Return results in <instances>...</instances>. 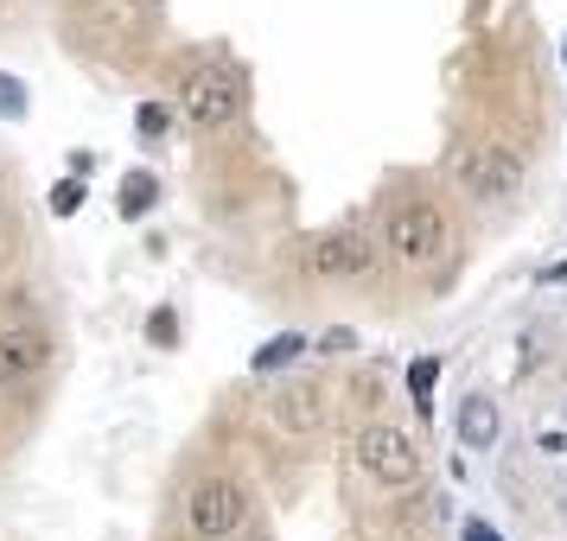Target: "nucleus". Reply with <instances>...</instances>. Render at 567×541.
Instances as JSON below:
<instances>
[{
    "label": "nucleus",
    "instance_id": "obj_3",
    "mask_svg": "<svg viewBox=\"0 0 567 541\" xmlns=\"http://www.w3.org/2000/svg\"><path fill=\"white\" fill-rule=\"evenodd\" d=\"M236 108H243V77L230 64H198L185 77V122L192 128H224Z\"/></svg>",
    "mask_w": 567,
    "mask_h": 541
},
{
    "label": "nucleus",
    "instance_id": "obj_12",
    "mask_svg": "<svg viewBox=\"0 0 567 541\" xmlns=\"http://www.w3.org/2000/svg\"><path fill=\"white\" fill-rule=\"evenodd\" d=\"M434 383H440V363H434V357L409 363V395H414V408H427V395H434Z\"/></svg>",
    "mask_w": 567,
    "mask_h": 541
},
{
    "label": "nucleus",
    "instance_id": "obj_15",
    "mask_svg": "<svg viewBox=\"0 0 567 541\" xmlns=\"http://www.w3.org/2000/svg\"><path fill=\"white\" fill-rule=\"evenodd\" d=\"M134 128L147 134V141H159V134H166V108H159V103H141V108H134Z\"/></svg>",
    "mask_w": 567,
    "mask_h": 541
},
{
    "label": "nucleus",
    "instance_id": "obj_2",
    "mask_svg": "<svg viewBox=\"0 0 567 541\" xmlns=\"http://www.w3.org/2000/svg\"><path fill=\"white\" fill-rule=\"evenodd\" d=\"M243 522H249V497H243L230 478L192 485V497H185V529H192L198 541H230Z\"/></svg>",
    "mask_w": 567,
    "mask_h": 541
},
{
    "label": "nucleus",
    "instance_id": "obj_14",
    "mask_svg": "<svg viewBox=\"0 0 567 541\" xmlns=\"http://www.w3.org/2000/svg\"><path fill=\"white\" fill-rule=\"evenodd\" d=\"M20 115H27V90L13 77H0V122H20Z\"/></svg>",
    "mask_w": 567,
    "mask_h": 541
},
{
    "label": "nucleus",
    "instance_id": "obj_9",
    "mask_svg": "<svg viewBox=\"0 0 567 541\" xmlns=\"http://www.w3.org/2000/svg\"><path fill=\"white\" fill-rule=\"evenodd\" d=\"M460 446H472V452L497 446V402H485V395H465V408H460Z\"/></svg>",
    "mask_w": 567,
    "mask_h": 541
},
{
    "label": "nucleus",
    "instance_id": "obj_7",
    "mask_svg": "<svg viewBox=\"0 0 567 541\" xmlns=\"http://www.w3.org/2000/svg\"><path fill=\"white\" fill-rule=\"evenodd\" d=\"M52 357V344L39 332H0V383H13V376H27L39 363Z\"/></svg>",
    "mask_w": 567,
    "mask_h": 541
},
{
    "label": "nucleus",
    "instance_id": "obj_17",
    "mask_svg": "<svg viewBox=\"0 0 567 541\" xmlns=\"http://www.w3.org/2000/svg\"><path fill=\"white\" fill-rule=\"evenodd\" d=\"M460 541H504V535H497L491 522H478V516H465V522H460Z\"/></svg>",
    "mask_w": 567,
    "mask_h": 541
},
{
    "label": "nucleus",
    "instance_id": "obj_13",
    "mask_svg": "<svg viewBox=\"0 0 567 541\" xmlns=\"http://www.w3.org/2000/svg\"><path fill=\"white\" fill-rule=\"evenodd\" d=\"M52 210H58V217H78V210H83V179L52 185Z\"/></svg>",
    "mask_w": 567,
    "mask_h": 541
},
{
    "label": "nucleus",
    "instance_id": "obj_6",
    "mask_svg": "<svg viewBox=\"0 0 567 541\" xmlns=\"http://www.w3.org/2000/svg\"><path fill=\"white\" fill-rule=\"evenodd\" d=\"M307 268L312 274H326V281H358V274L377 268V249H370V236L338 230V236H326V242H312Z\"/></svg>",
    "mask_w": 567,
    "mask_h": 541
},
{
    "label": "nucleus",
    "instance_id": "obj_1",
    "mask_svg": "<svg viewBox=\"0 0 567 541\" xmlns=\"http://www.w3.org/2000/svg\"><path fill=\"white\" fill-rule=\"evenodd\" d=\"M383 249L395 261H409V268H440L446 249H453V230H446V217L434 205H395L383 223Z\"/></svg>",
    "mask_w": 567,
    "mask_h": 541
},
{
    "label": "nucleus",
    "instance_id": "obj_11",
    "mask_svg": "<svg viewBox=\"0 0 567 541\" xmlns=\"http://www.w3.org/2000/svg\"><path fill=\"white\" fill-rule=\"evenodd\" d=\"M154 173H128V179H122V210H128V217H141V210L154 205Z\"/></svg>",
    "mask_w": 567,
    "mask_h": 541
},
{
    "label": "nucleus",
    "instance_id": "obj_4",
    "mask_svg": "<svg viewBox=\"0 0 567 541\" xmlns=\"http://www.w3.org/2000/svg\"><path fill=\"white\" fill-rule=\"evenodd\" d=\"M358 465L377 478V485L402 490V485H414L421 452H414V439L402 434V427H363V434H358Z\"/></svg>",
    "mask_w": 567,
    "mask_h": 541
},
{
    "label": "nucleus",
    "instance_id": "obj_8",
    "mask_svg": "<svg viewBox=\"0 0 567 541\" xmlns=\"http://www.w3.org/2000/svg\"><path fill=\"white\" fill-rule=\"evenodd\" d=\"M275 427H287V434H312V427H319V388H281V395H275Z\"/></svg>",
    "mask_w": 567,
    "mask_h": 541
},
{
    "label": "nucleus",
    "instance_id": "obj_16",
    "mask_svg": "<svg viewBox=\"0 0 567 541\" xmlns=\"http://www.w3.org/2000/svg\"><path fill=\"white\" fill-rule=\"evenodd\" d=\"M147 337H154V344H173V337H179V319H173V312H154V319H147Z\"/></svg>",
    "mask_w": 567,
    "mask_h": 541
},
{
    "label": "nucleus",
    "instance_id": "obj_19",
    "mask_svg": "<svg viewBox=\"0 0 567 541\" xmlns=\"http://www.w3.org/2000/svg\"><path fill=\"white\" fill-rule=\"evenodd\" d=\"M561 58H567V39H561Z\"/></svg>",
    "mask_w": 567,
    "mask_h": 541
},
{
    "label": "nucleus",
    "instance_id": "obj_10",
    "mask_svg": "<svg viewBox=\"0 0 567 541\" xmlns=\"http://www.w3.org/2000/svg\"><path fill=\"white\" fill-rule=\"evenodd\" d=\"M300 351H307V337H300V332H281V337H268V344L256 351V370H287V363L300 357Z\"/></svg>",
    "mask_w": 567,
    "mask_h": 541
},
{
    "label": "nucleus",
    "instance_id": "obj_18",
    "mask_svg": "<svg viewBox=\"0 0 567 541\" xmlns=\"http://www.w3.org/2000/svg\"><path fill=\"white\" fill-rule=\"evenodd\" d=\"M542 281H555V287H561V281H567V261H555V268H548V274H542Z\"/></svg>",
    "mask_w": 567,
    "mask_h": 541
},
{
    "label": "nucleus",
    "instance_id": "obj_5",
    "mask_svg": "<svg viewBox=\"0 0 567 541\" xmlns=\"http://www.w3.org/2000/svg\"><path fill=\"white\" fill-rule=\"evenodd\" d=\"M460 185L472 191V198H485V205H511V198H523V166H516L504 147H472V154H460Z\"/></svg>",
    "mask_w": 567,
    "mask_h": 541
}]
</instances>
